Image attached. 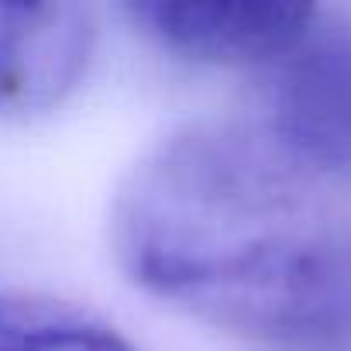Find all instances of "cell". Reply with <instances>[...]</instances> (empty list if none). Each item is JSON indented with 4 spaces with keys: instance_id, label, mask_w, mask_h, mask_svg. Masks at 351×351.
Wrapping results in <instances>:
<instances>
[{
    "instance_id": "cell-1",
    "label": "cell",
    "mask_w": 351,
    "mask_h": 351,
    "mask_svg": "<svg viewBox=\"0 0 351 351\" xmlns=\"http://www.w3.org/2000/svg\"><path fill=\"white\" fill-rule=\"evenodd\" d=\"M262 128L197 121L155 141L110 207L134 286L269 344L351 337V214Z\"/></svg>"
},
{
    "instance_id": "cell-2",
    "label": "cell",
    "mask_w": 351,
    "mask_h": 351,
    "mask_svg": "<svg viewBox=\"0 0 351 351\" xmlns=\"http://www.w3.org/2000/svg\"><path fill=\"white\" fill-rule=\"evenodd\" d=\"M282 152L324 176H351V25L324 21L265 66L258 124Z\"/></svg>"
},
{
    "instance_id": "cell-3",
    "label": "cell",
    "mask_w": 351,
    "mask_h": 351,
    "mask_svg": "<svg viewBox=\"0 0 351 351\" xmlns=\"http://www.w3.org/2000/svg\"><path fill=\"white\" fill-rule=\"evenodd\" d=\"M162 49L214 66H272L313 25L317 8L289 0H141L128 8Z\"/></svg>"
},
{
    "instance_id": "cell-4",
    "label": "cell",
    "mask_w": 351,
    "mask_h": 351,
    "mask_svg": "<svg viewBox=\"0 0 351 351\" xmlns=\"http://www.w3.org/2000/svg\"><path fill=\"white\" fill-rule=\"evenodd\" d=\"M93 35L80 4H0V117L62 104L86 73Z\"/></svg>"
},
{
    "instance_id": "cell-5",
    "label": "cell",
    "mask_w": 351,
    "mask_h": 351,
    "mask_svg": "<svg viewBox=\"0 0 351 351\" xmlns=\"http://www.w3.org/2000/svg\"><path fill=\"white\" fill-rule=\"evenodd\" d=\"M0 351H134V344L69 303L0 296Z\"/></svg>"
}]
</instances>
